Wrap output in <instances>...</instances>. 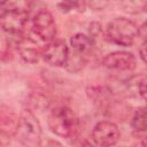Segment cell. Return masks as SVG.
<instances>
[{"mask_svg":"<svg viewBox=\"0 0 147 147\" xmlns=\"http://www.w3.org/2000/svg\"><path fill=\"white\" fill-rule=\"evenodd\" d=\"M49 130L62 138H75L79 132V121L75 113L65 106L53 108L47 117Z\"/></svg>","mask_w":147,"mask_h":147,"instance_id":"1","label":"cell"},{"mask_svg":"<svg viewBox=\"0 0 147 147\" xmlns=\"http://www.w3.org/2000/svg\"><path fill=\"white\" fill-rule=\"evenodd\" d=\"M86 95L96 108L108 114L109 116L121 118L125 117L127 114V111L124 110L125 105L116 99L115 93L108 86H88L86 88Z\"/></svg>","mask_w":147,"mask_h":147,"instance_id":"2","label":"cell"},{"mask_svg":"<svg viewBox=\"0 0 147 147\" xmlns=\"http://www.w3.org/2000/svg\"><path fill=\"white\" fill-rule=\"evenodd\" d=\"M106 37L113 44L122 47L132 46L139 37V26L126 17H116L110 21L106 29Z\"/></svg>","mask_w":147,"mask_h":147,"instance_id":"3","label":"cell"},{"mask_svg":"<svg viewBox=\"0 0 147 147\" xmlns=\"http://www.w3.org/2000/svg\"><path fill=\"white\" fill-rule=\"evenodd\" d=\"M14 137L24 146H39L41 141V125L36 115L24 109L18 115V123Z\"/></svg>","mask_w":147,"mask_h":147,"instance_id":"4","label":"cell"},{"mask_svg":"<svg viewBox=\"0 0 147 147\" xmlns=\"http://www.w3.org/2000/svg\"><path fill=\"white\" fill-rule=\"evenodd\" d=\"M31 29L33 33L42 41L48 42L53 39H55L57 29L56 23L54 21L53 15L46 10L41 9L39 10L31 21Z\"/></svg>","mask_w":147,"mask_h":147,"instance_id":"5","label":"cell"},{"mask_svg":"<svg viewBox=\"0 0 147 147\" xmlns=\"http://www.w3.org/2000/svg\"><path fill=\"white\" fill-rule=\"evenodd\" d=\"M69 55V47L62 39H53L41 48L42 60L53 67H64Z\"/></svg>","mask_w":147,"mask_h":147,"instance_id":"6","label":"cell"},{"mask_svg":"<svg viewBox=\"0 0 147 147\" xmlns=\"http://www.w3.org/2000/svg\"><path fill=\"white\" fill-rule=\"evenodd\" d=\"M121 138L118 126L111 121H100L92 130V140L98 146H113Z\"/></svg>","mask_w":147,"mask_h":147,"instance_id":"7","label":"cell"},{"mask_svg":"<svg viewBox=\"0 0 147 147\" xmlns=\"http://www.w3.org/2000/svg\"><path fill=\"white\" fill-rule=\"evenodd\" d=\"M102 65L114 71H132L137 67V59L130 52L116 51L102 59Z\"/></svg>","mask_w":147,"mask_h":147,"instance_id":"8","label":"cell"},{"mask_svg":"<svg viewBox=\"0 0 147 147\" xmlns=\"http://www.w3.org/2000/svg\"><path fill=\"white\" fill-rule=\"evenodd\" d=\"M17 49L23 61L28 63H37L41 57V48L38 47L37 42L25 36H20L17 40Z\"/></svg>","mask_w":147,"mask_h":147,"instance_id":"9","label":"cell"},{"mask_svg":"<svg viewBox=\"0 0 147 147\" xmlns=\"http://www.w3.org/2000/svg\"><path fill=\"white\" fill-rule=\"evenodd\" d=\"M18 123V115L7 105L0 101V133L9 138L14 137Z\"/></svg>","mask_w":147,"mask_h":147,"instance_id":"10","label":"cell"},{"mask_svg":"<svg viewBox=\"0 0 147 147\" xmlns=\"http://www.w3.org/2000/svg\"><path fill=\"white\" fill-rule=\"evenodd\" d=\"M70 45L72 48L71 53L76 54V55H78L85 60H88V56H90V54L93 49V46H94V40L90 36L84 34L82 32H78L71 37Z\"/></svg>","mask_w":147,"mask_h":147,"instance_id":"11","label":"cell"},{"mask_svg":"<svg viewBox=\"0 0 147 147\" xmlns=\"http://www.w3.org/2000/svg\"><path fill=\"white\" fill-rule=\"evenodd\" d=\"M131 126L133 136L138 139H141L146 144V110L145 107H139L134 110V114L131 119Z\"/></svg>","mask_w":147,"mask_h":147,"instance_id":"12","label":"cell"},{"mask_svg":"<svg viewBox=\"0 0 147 147\" xmlns=\"http://www.w3.org/2000/svg\"><path fill=\"white\" fill-rule=\"evenodd\" d=\"M31 7H32V0H6V2L0 7V9L29 14Z\"/></svg>","mask_w":147,"mask_h":147,"instance_id":"13","label":"cell"},{"mask_svg":"<svg viewBox=\"0 0 147 147\" xmlns=\"http://www.w3.org/2000/svg\"><path fill=\"white\" fill-rule=\"evenodd\" d=\"M57 8L62 13H69L71 10H77L79 13L84 11L86 8L85 0H62L57 3Z\"/></svg>","mask_w":147,"mask_h":147,"instance_id":"14","label":"cell"},{"mask_svg":"<svg viewBox=\"0 0 147 147\" xmlns=\"http://www.w3.org/2000/svg\"><path fill=\"white\" fill-rule=\"evenodd\" d=\"M10 33H8L1 25H0V60L5 59L9 54L10 49Z\"/></svg>","mask_w":147,"mask_h":147,"instance_id":"15","label":"cell"},{"mask_svg":"<svg viewBox=\"0 0 147 147\" xmlns=\"http://www.w3.org/2000/svg\"><path fill=\"white\" fill-rule=\"evenodd\" d=\"M138 53H139L141 61L144 63H146V39H145V37H142V41L138 47Z\"/></svg>","mask_w":147,"mask_h":147,"instance_id":"16","label":"cell"},{"mask_svg":"<svg viewBox=\"0 0 147 147\" xmlns=\"http://www.w3.org/2000/svg\"><path fill=\"white\" fill-rule=\"evenodd\" d=\"M5 2H6V0H0V7H1V6H2Z\"/></svg>","mask_w":147,"mask_h":147,"instance_id":"17","label":"cell"}]
</instances>
